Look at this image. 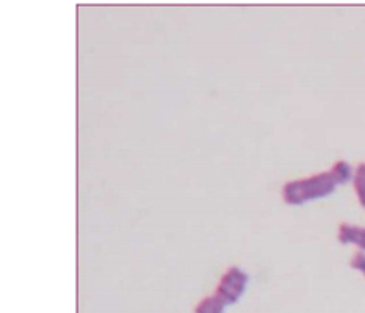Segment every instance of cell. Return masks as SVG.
I'll return each mask as SVG.
<instances>
[{"mask_svg":"<svg viewBox=\"0 0 365 313\" xmlns=\"http://www.w3.org/2000/svg\"><path fill=\"white\" fill-rule=\"evenodd\" d=\"M246 285H248V274L239 267H231L221 277L215 294L226 306H231L242 298Z\"/></svg>","mask_w":365,"mask_h":313,"instance_id":"2","label":"cell"},{"mask_svg":"<svg viewBox=\"0 0 365 313\" xmlns=\"http://www.w3.org/2000/svg\"><path fill=\"white\" fill-rule=\"evenodd\" d=\"M339 242L344 245L354 243L356 246H359V250L365 251V227L342 222L339 227Z\"/></svg>","mask_w":365,"mask_h":313,"instance_id":"3","label":"cell"},{"mask_svg":"<svg viewBox=\"0 0 365 313\" xmlns=\"http://www.w3.org/2000/svg\"><path fill=\"white\" fill-rule=\"evenodd\" d=\"M353 179H354L356 195L359 197L361 205L365 207V163H361L358 168H356Z\"/></svg>","mask_w":365,"mask_h":313,"instance_id":"6","label":"cell"},{"mask_svg":"<svg viewBox=\"0 0 365 313\" xmlns=\"http://www.w3.org/2000/svg\"><path fill=\"white\" fill-rule=\"evenodd\" d=\"M350 265L354 270H359L362 274L365 276V254L362 251H358L353 255Z\"/></svg>","mask_w":365,"mask_h":313,"instance_id":"7","label":"cell"},{"mask_svg":"<svg viewBox=\"0 0 365 313\" xmlns=\"http://www.w3.org/2000/svg\"><path fill=\"white\" fill-rule=\"evenodd\" d=\"M337 182L329 171L314 174L311 178L285 183L282 197L290 205H301L309 200L324 197L336 190Z\"/></svg>","mask_w":365,"mask_h":313,"instance_id":"1","label":"cell"},{"mask_svg":"<svg viewBox=\"0 0 365 313\" xmlns=\"http://www.w3.org/2000/svg\"><path fill=\"white\" fill-rule=\"evenodd\" d=\"M226 304L217 294L207 296L195 307V313H223Z\"/></svg>","mask_w":365,"mask_h":313,"instance_id":"4","label":"cell"},{"mask_svg":"<svg viewBox=\"0 0 365 313\" xmlns=\"http://www.w3.org/2000/svg\"><path fill=\"white\" fill-rule=\"evenodd\" d=\"M329 173L332 174V178H334L337 183H346L351 178H354L351 166L348 165L345 160H339V162L332 165Z\"/></svg>","mask_w":365,"mask_h":313,"instance_id":"5","label":"cell"}]
</instances>
